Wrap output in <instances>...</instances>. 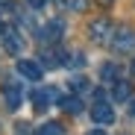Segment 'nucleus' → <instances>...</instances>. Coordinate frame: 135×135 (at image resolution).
I'll return each instance as SVG.
<instances>
[{"instance_id":"obj_5","label":"nucleus","mask_w":135,"mask_h":135,"mask_svg":"<svg viewBox=\"0 0 135 135\" xmlns=\"http://www.w3.org/2000/svg\"><path fill=\"white\" fill-rule=\"evenodd\" d=\"M38 41H44V44H56L62 35H65V24L62 21H47V24H41L38 27Z\"/></svg>"},{"instance_id":"obj_15","label":"nucleus","mask_w":135,"mask_h":135,"mask_svg":"<svg viewBox=\"0 0 135 135\" xmlns=\"http://www.w3.org/2000/svg\"><path fill=\"white\" fill-rule=\"evenodd\" d=\"M65 65H68V68H71V65H74V68H82V65H85V56H82L79 50H74V53L65 56Z\"/></svg>"},{"instance_id":"obj_10","label":"nucleus","mask_w":135,"mask_h":135,"mask_svg":"<svg viewBox=\"0 0 135 135\" xmlns=\"http://www.w3.org/2000/svg\"><path fill=\"white\" fill-rule=\"evenodd\" d=\"M129 97H132V85L126 79H118L115 88H112V100H115V103H126Z\"/></svg>"},{"instance_id":"obj_20","label":"nucleus","mask_w":135,"mask_h":135,"mask_svg":"<svg viewBox=\"0 0 135 135\" xmlns=\"http://www.w3.org/2000/svg\"><path fill=\"white\" fill-rule=\"evenodd\" d=\"M129 74H132V76H135V59H132V65H129Z\"/></svg>"},{"instance_id":"obj_18","label":"nucleus","mask_w":135,"mask_h":135,"mask_svg":"<svg viewBox=\"0 0 135 135\" xmlns=\"http://www.w3.org/2000/svg\"><path fill=\"white\" fill-rule=\"evenodd\" d=\"M30 3V9H44V3H47V0H27Z\"/></svg>"},{"instance_id":"obj_3","label":"nucleus","mask_w":135,"mask_h":135,"mask_svg":"<svg viewBox=\"0 0 135 135\" xmlns=\"http://www.w3.org/2000/svg\"><path fill=\"white\" fill-rule=\"evenodd\" d=\"M112 50L115 53H132L135 50V32L129 27H118L112 35Z\"/></svg>"},{"instance_id":"obj_1","label":"nucleus","mask_w":135,"mask_h":135,"mask_svg":"<svg viewBox=\"0 0 135 135\" xmlns=\"http://www.w3.org/2000/svg\"><path fill=\"white\" fill-rule=\"evenodd\" d=\"M0 44H3V50L9 56H24V47H27V41H24V32H18L15 27H6L3 35H0Z\"/></svg>"},{"instance_id":"obj_19","label":"nucleus","mask_w":135,"mask_h":135,"mask_svg":"<svg viewBox=\"0 0 135 135\" xmlns=\"http://www.w3.org/2000/svg\"><path fill=\"white\" fill-rule=\"evenodd\" d=\"M85 135H106L103 129H91V132H85Z\"/></svg>"},{"instance_id":"obj_4","label":"nucleus","mask_w":135,"mask_h":135,"mask_svg":"<svg viewBox=\"0 0 135 135\" xmlns=\"http://www.w3.org/2000/svg\"><path fill=\"white\" fill-rule=\"evenodd\" d=\"M3 103H6V109H12V112L24 103V88H21L18 79H3Z\"/></svg>"},{"instance_id":"obj_12","label":"nucleus","mask_w":135,"mask_h":135,"mask_svg":"<svg viewBox=\"0 0 135 135\" xmlns=\"http://www.w3.org/2000/svg\"><path fill=\"white\" fill-rule=\"evenodd\" d=\"M62 132H65V126H62L59 120H47V123L35 126V132H32V135H62Z\"/></svg>"},{"instance_id":"obj_14","label":"nucleus","mask_w":135,"mask_h":135,"mask_svg":"<svg viewBox=\"0 0 135 135\" xmlns=\"http://www.w3.org/2000/svg\"><path fill=\"white\" fill-rule=\"evenodd\" d=\"M100 79H103V82H118V65H115V62H106V65L100 68Z\"/></svg>"},{"instance_id":"obj_13","label":"nucleus","mask_w":135,"mask_h":135,"mask_svg":"<svg viewBox=\"0 0 135 135\" xmlns=\"http://www.w3.org/2000/svg\"><path fill=\"white\" fill-rule=\"evenodd\" d=\"M53 3H56L62 12H82V9H85V0H53Z\"/></svg>"},{"instance_id":"obj_7","label":"nucleus","mask_w":135,"mask_h":135,"mask_svg":"<svg viewBox=\"0 0 135 135\" xmlns=\"http://www.w3.org/2000/svg\"><path fill=\"white\" fill-rule=\"evenodd\" d=\"M91 118H94L97 126H112V123H115V109H112L109 103H94Z\"/></svg>"},{"instance_id":"obj_2","label":"nucleus","mask_w":135,"mask_h":135,"mask_svg":"<svg viewBox=\"0 0 135 135\" xmlns=\"http://www.w3.org/2000/svg\"><path fill=\"white\" fill-rule=\"evenodd\" d=\"M112 35H115V27H112L109 18H94L88 24V38L94 44H106V41H112Z\"/></svg>"},{"instance_id":"obj_6","label":"nucleus","mask_w":135,"mask_h":135,"mask_svg":"<svg viewBox=\"0 0 135 135\" xmlns=\"http://www.w3.org/2000/svg\"><path fill=\"white\" fill-rule=\"evenodd\" d=\"M15 71H18V76H24V79H30V82H38L41 74H44V68H41L38 62H32V59H18V62H15Z\"/></svg>"},{"instance_id":"obj_9","label":"nucleus","mask_w":135,"mask_h":135,"mask_svg":"<svg viewBox=\"0 0 135 135\" xmlns=\"http://www.w3.org/2000/svg\"><path fill=\"white\" fill-rule=\"evenodd\" d=\"M65 56L68 53H62V50H53V47H47V50H41V68H62L65 65Z\"/></svg>"},{"instance_id":"obj_17","label":"nucleus","mask_w":135,"mask_h":135,"mask_svg":"<svg viewBox=\"0 0 135 135\" xmlns=\"http://www.w3.org/2000/svg\"><path fill=\"white\" fill-rule=\"evenodd\" d=\"M15 9V0H0V12H12Z\"/></svg>"},{"instance_id":"obj_21","label":"nucleus","mask_w":135,"mask_h":135,"mask_svg":"<svg viewBox=\"0 0 135 135\" xmlns=\"http://www.w3.org/2000/svg\"><path fill=\"white\" fill-rule=\"evenodd\" d=\"M129 112H132V115H135V100H132V103H129Z\"/></svg>"},{"instance_id":"obj_11","label":"nucleus","mask_w":135,"mask_h":135,"mask_svg":"<svg viewBox=\"0 0 135 135\" xmlns=\"http://www.w3.org/2000/svg\"><path fill=\"white\" fill-rule=\"evenodd\" d=\"M59 106H62L65 112H71V115H79V112H82V100H79L76 94H68V97H62V100H59Z\"/></svg>"},{"instance_id":"obj_16","label":"nucleus","mask_w":135,"mask_h":135,"mask_svg":"<svg viewBox=\"0 0 135 135\" xmlns=\"http://www.w3.org/2000/svg\"><path fill=\"white\" fill-rule=\"evenodd\" d=\"M74 91H85V88H88V82H85V76H74Z\"/></svg>"},{"instance_id":"obj_8","label":"nucleus","mask_w":135,"mask_h":135,"mask_svg":"<svg viewBox=\"0 0 135 135\" xmlns=\"http://www.w3.org/2000/svg\"><path fill=\"white\" fill-rule=\"evenodd\" d=\"M56 100H59V94H56V88H53V85H47V88H38V91L32 94V103H35V109H38V112H44L47 106H53Z\"/></svg>"}]
</instances>
